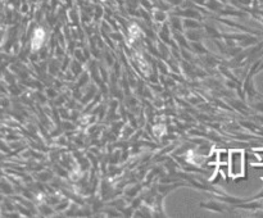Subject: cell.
Wrapping results in <instances>:
<instances>
[{"label": "cell", "instance_id": "7a4b0ae2", "mask_svg": "<svg viewBox=\"0 0 263 218\" xmlns=\"http://www.w3.org/2000/svg\"><path fill=\"white\" fill-rule=\"evenodd\" d=\"M229 156H230V150H220L216 154L218 164H229Z\"/></svg>", "mask_w": 263, "mask_h": 218}, {"label": "cell", "instance_id": "6da1fadb", "mask_svg": "<svg viewBox=\"0 0 263 218\" xmlns=\"http://www.w3.org/2000/svg\"><path fill=\"white\" fill-rule=\"evenodd\" d=\"M246 153L240 149L230 150L229 156V173L231 179L239 180L246 174Z\"/></svg>", "mask_w": 263, "mask_h": 218}, {"label": "cell", "instance_id": "277c9868", "mask_svg": "<svg viewBox=\"0 0 263 218\" xmlns=\"http://www.w3.org/2000/svg\"><path fill=\"white\" fill-rule=\"evenodd\" d=\"M43 38H44L43 31H41V30L36 31L35 37H33V46H35V48H37V46L41 44V41H43Z\"/></svg>", "mask_w": 263, "mask_h": 218}, {"label": "cell", "instance_id": "3957f363", "mask_svg": "<svg viewBox=\"0 0 263 218\" xmlns=\"http://www.w3.org/2000/svg\"><path fill=\"white\" fill-rule=\"evenodd\" d=\"M254 155V166H263V148L262 149H254L253 150Z\"/></svg>", "mask_w": 263, "mask_h": 218}]
</instances>
